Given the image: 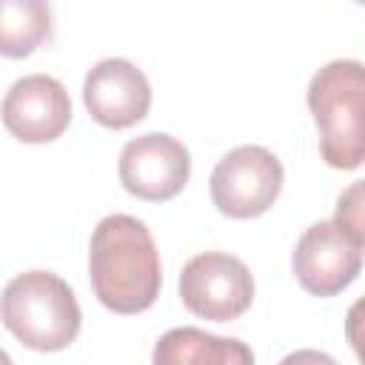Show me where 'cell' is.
I'll list each match as a JSON object with an SVG mask.
<instances>
[{"label": "cell", "instance_id": "7c38bea8", "mask_svg": "<svg viewBox=\"0 0 365 365\" xmlns=\"http://www.w3.org/2000/svg\"><path fill=\"white\" fill-rule=\"evenodd\" d=\"M362 180H356V182H351V188L348 191H342V197L336 200V214H334V220L342 225V228H348L351 234H356V237H362L365 240V217H362Z\"/></svg>", "mask_w": 365, "mask_h": 365}, {"label": "cell", "instance_id": "9c48e42d", "mask_svg": "<svg viewBox=\"0 0 365 365\" xmlns=\"http://www.w3.org/2000/svg\"><path fill=\"white\" fill-rule=\"evenodd\" d=\"M83 103L94 123L123 131L148 114L151 83L131 60L108 57L88 68L83 83Z\"/></svg>", "mask_w": 365, "mask_h": 365}, {"label": "cell", "instance_id": "8fae6325", "mask_svg": "<svg viewBox=\"0 0 365 365\" xmlns=\"http://www.w3.org/2000/svg\"><path fill=\"white\" fill-rule=\"evenodd\" d=\"M51 37L48 0H0V57L23 60Z\"/></svg>", "mask_w": 365, "mask_h": 365}, {"label": "cell", "instance_id": "3957f363", "mask_svg": "<svg viewBox=\"0 0 365 365\" xmlns=\"http://www.w3.org/2000/svg\"><path fill=\"white\" fill-rule=\"evenodd\" d=\"M308 108L319 131V154L331 168L354 171L365 160V71L359 60H331L308 83Z\"/></svg>", "mask_w": 365, "mask_h": 365}, {"label": "cell", "instance_id": "6da1fadb", "mask_svg": "<svg viewBox=\"0 0 365 365\" xmlns=\"http://www.w3.org/2000/svg\"><path fill=\"white\" fill-rule=\"evenodd\" d=\"M88 277L94 297L108 311H148L163 288L160 251L148 225L131 214L103 217L88 245Z\"/></svg>", "mask_w": 365, "mask_h": 365}, {"label": "cell", "instance_id": "30bf717a", "mask_svg": "<svg viewBox=\"0 0 365 365\" xmlns=\"http://www.w3.org/2000/svg\"><path fill=\"white\" fill-rule=\"evenodd\" d=\"M154 365H180V362H211V365H248L254 351L228 336H214L200 328H171L165 331L151 354Z\"/></svg>", "mask_w": 365, "mask_h": 365}, {"label": "cell", "instance_id": "52a82bcc", "mask_svg": "<svg viewBox=\"0 0 365 365\" xmlns=\"http://www.w3.org/2000/svg\"><path fill=\"white\" fill-rule=\"evenodd\" d=\"M117 174L123 188L145 202L174 200L191 177L188 148L163 131H148L123 145Z\"/></svg>", "mask_w": 365, "mask_h": 365}, {"label": "cell", "instance_id": "ba28073f", "mask_svg": "<svg viewBox=\"0 0 365 365\" xmlns=\"http://www.w3.org/2000/svg\"><path fill=\"white\" fill-rule=\"evenodd\" d=\"M0 120L6 131L29 145L54 143L71 123V100L60 80L29 74L11 83L3 97Z\"/></svg>", "mask_w": 365, "mask_h": 365}, {"label": "cell", "instance_id": "277c9868", "mask_svg": "<svg viewBox=\"0 0 365 365\" xmlns=\"http://www.w3.org/2000/svg\"><path fill=\"white\" fill-rule=\"evenodd\" d=\"M282 163L262 145H237L211 171L208 188L220 214L231 220H254L265 214L282 191Z\"/></svg>", "mask_w": 365, "mask_h": 365}, {"label": "cell", "instance_id": "4fadbf2b", "mask_svg": "<svg viewBox=\"0 0 365 365\" xmlns=\"http://www.w3.org/2000/svg\"><path fill=\"white\" fill-rule=\"evenodd\" d=\"M0 362H3V365H9V362H11V356H9L3 348H0Z\"/></svg>", "mask_w": 365, "mask_h": 365}, {"label": "cell", "instance_id": "7a4b0ae2", "mask_svg": "<svg viewBox=\"0 0 365 365\" xmlns=\"http://www.w3.org/2000/svg\"><path fill=\"white\" fill-rule=\"evenodd\" d=\"M6 331L31 351H66L83 325V311L66 279L51 271H23L0 294Z\"/></svg>", "mask_w": 365, "mask_h": 365}, {"label": "cell", "instance_id": "8992f818", "mask_svg": "<svg viewBox=\"0 0 365 365\" xmlns=\"http://www.w3.org/2000/svg\"><path fill=\"white\" fill-rule=\"evenodd\" d=\"M365 240L342 228L336 220H322L305 228L297 240L291 265L297 282L311 297H336L362 271Z\"/></svg>", "mask_w": 365, "mask_h": 365}, {"label": "cell", "instance_id": "5b68a950", "mask_svg": "<svg viewBox=\"0 0 365 365\" xmlns=\"http://www.w3.org/2000/svg\"><path fill=\"white\" fill-rule=\"evenodd\" d=\"M180 299L200 319L231 322L251 308L254 277L240 257L222 251H205L182 265Z\"/></svg>", "mask_w": 365, "mask_h": 365}]
</instances>
